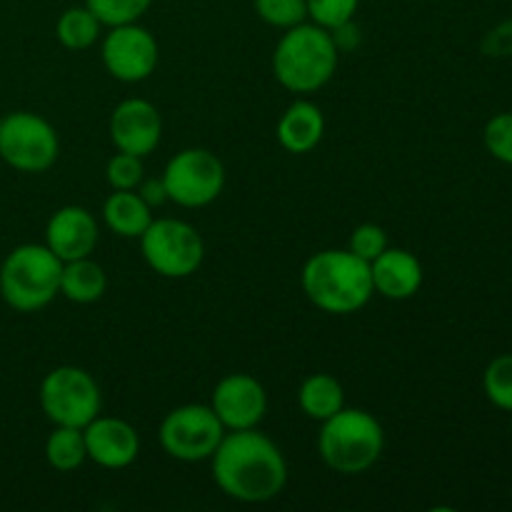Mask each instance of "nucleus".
I'll list each match as a JSON object with an SVG mask.
<instances>
[{
    "instance_id": "f257e3e1",
    "label": "nucleus",
    "mask_w": 512,
    "mask_h": 512,
    "mask_svg": "<svg viewBox=\"0 0 512 512\" xmlns=\"http://www.w3.org/2000/svg\"><path fill=\"white\" fill-rule=\"evenodd\" d=\"M213 480L238 503H270L288 485V463L278 445L258 428L228 430L210 458Z\"/></svg>"
},
{
    "instance_id": "f03ea898",
    "label": "nucleus",
    "mask_w": 512,
    "mask_h": 512,
    "mask_svg": "<svg viewBox=\"0 0 512 512\" xmlns=\"http://www.w3.org/2000/svg\"><path fill=\"white\" fill-rule=\"evenodd\" d=\"M310 303L328 315L360 313L375 295L370 263L345 250H320L310 255L300 273Z\"/></svg>"
},
{
    "instance_id": "7ed1b4c3",
    "label": "nucleus",
    "mask_w": 512,
    "mask_h": 512,
    "mask_svg": "<svg viewBox=\"0 0 512 512\" xmlns=\"http://www.w3.org/2000/svg\"><path fill=\"white\" fill-rule=\"evenodd\" d=\"M340 50L330 30L315 23L293 25L278 40L273 53L275 80L295 95L318 93L333 80Z\"/></svg>"
},
{
    "instance_id": "20e7f679",
    "label": "nucleus",
    "mask_w": 512,
    "mask_h": 512,
    "mask_svg": "<svg viewBox=\"0 0 512 512\" xmlns=\"http://www.w3.org/2000/svg\"><path fill=\"white\" fill-rule=\"evenodd\" d=\"M318 433V453L338 475H360L373 468L385 448L383 425L360 408H343L323 420Z\"/></svg>"
},
{
    "instance_id": "39448f33",
    "label": "nucleus",
    "mask_w": 512,
    "mask_h": 512,
    "mask_svg": "<svg viewBox=\"0 0 512 512\" xmlns=\"http://www.w3.org/2000/svg\"><path fill=\"white\" fill-rule=\"evenodd\" d=\"M63 260L48 245L25 243L0 265V295L18 313H38L60 295Z\"/></svg>"
},
{
    "instance_id": "423d86ee",
    "label": "nucleus",
    "mask_w": 512,
    "mask_h": 512,
    "mask_svg": "<svg viewBox=\"0 0 512 512\" xmlns=\"http://www.w3.org/2000/svg\"><path fill=\"white\" fill-rule=\"evenodd\" d=\"M138 240L145 263L160 278H190L203 265L205 243L198 230L185 220L153 218Z\"/></svg>"
},
{
    "instance_id": "0eeeda50",
    "label": "nucleus",
    "mask_w": 512,
    "mask_h": 512,
    "mask_svg": "<svg viewBox=\"0 0 512 512\" xmlns=\"http://www.w3.org/2000/svg\"><path fill=\"white\" fill-rule=\"evenodd\" d=\"M40 408L53 425L85 428L103 408V395L93 375L75 365L50 370L40 383Z\"/></svg>"
},
{
    "instance_id": "6e6552de",
    "label": "nucleus",
    "mask_w": 512,
    "mask_h": 512,
    "mask_svg": "<svg viewBox=\"0 0 512 512\" xmlns=\"http://www.w3.org/2000/svg\"><path fill=\"white\" fill-rule=\"evenodd\" d=\"M60 155V140L53 125L28 110L0 118V158L18 173H45Z\"/></svg>"
},
{
    "instance_id": "1a4fd4ad",
    "label": "nucleus",
    "mask_w": 512,
    "mask_h": 512,
    "mask_svg": "<svg viewBox=\"0 0 512 512\" xmlns=\"http://www.w3.org/2000/svg\"><path fill=\"white\" fill-rule=\"evenodd\" d=\"M228 430L218 420L210 405H180L160 423V445L165 453L180 463H203L213 458L215 448Z\"/></svg>"
},
{
    "instance_id": "9d476101",
    "label": "nucleus",
    "mask_w": 512,
    "mask_h": 512,
    "mask_svg": "<svg viewBox=\"0 0 512 512\" xmlns=\"http://www.w3.org/2000/svg\"><path fill=\"white\" fill-rule=\"evenodd\" d=\"M168 200L180 208H205L225 188V165L205 148H185L168 160L163 170Z\"/></svg>"
},
{
    "instance_id": "9b49d317",
    "label": "nucleus",
    "mask_w": 512,
    "mask_h": 512,
    "mask_svg": "<svg viewBox=\"0 0 512 512\" xmlns=\"http://www.w3.org/2000/svg\"><path fill=\"white\" fill-rule=\"evenodd\" d=\"M100 58L105 70L120 83H143L158 68V40L138 23L115 25L105 33Z\"/></svg>"
},
{
    "instance_id": "f8f14e48",
    "label": "nucleus",
    "mask_w": 512,
    "mask_h": 512,
    "mask_svg": "<svg viewBox=\"0 0 512 512\" xmlns=\"http://www.w3.org/2000/svg\"><path fill=\"white\" fill-rule=\"evenodd\" d=\"M210 408L215 410L225 430L258 428L268 413V393L253 375L230 373L215 385Z\"/></svg>"
},
{
    "instance_id": "ddd939ff",
    "label": "nucleus",
    "mask_w": 512,
    "mask_h": 512,
    "mask_svg": "<svg viewBox=\"0 0 512 512\" xmlns=\"http://www.w3.org/2000/svg\"><path fill=\"white\" fill-rule=\"evenodd\" d=\"M163 138V118L150 100L128 98L110 113V140L120 153L145 155L153 153Z\"/></svg>"
},
{
    "instance_id": "4468645a",
    "label": "nucleus",
    "mask_w": 512,
    "mask_h": 512,
    "mask_svg": "<svg viewBox=\"0 0 512 512\" xmlns=\"http://www.w3.org/2000/svg\"><path fill=\"white\" fill-rule=\"evenodd\" d=\"M88 460L105 470H123L135 463L140 453L138 430L123 418L98 415L83 428Z\"/></svg>"
},
{
    "instance_id": "2eb2a0df",
    "label": "nucleus",
    "mask_w": 512,
    "mask_h": 512,
    "mask_svg": "<svg viewBox=\"0 0 512 512\" xmlns=\"http://www.w3.org/2000/svg\"><path fill=\"white\" fill-rule=\"evenodd\" d=\"M98 220L88 208L65 205L50 215L45 225V245L58 255L63 263L78 258H90L98 245Z\"/></svg>"
},
{
    "instance_id": "dca6fc26",
    "label": "nucleus",
    "mask_w": 512,
    "mask_h": 512,
    "mask_svg": "<svg viewBox=\"0 0 512 512\" xmlns=\"http://www.w3.org/2000/svg\"><path fill=\"white\" fill-rule=\"evenodd\" d=\"M373 290L388 300H410L423 288V265L403 248H385L370 263Z\"/></svg>"
},
{
    "instance_id": "f3484780",
    "label": "nucleus",
    "mask_w": 512,
    "mask_h": 512,
    "mask_svg": "<svg viewBox=\"0 0 512 512\" xmlns=\"http://www.w3.org/2000/svg\"><path fill=\"white\" fill-rule=\"evenodd\" d=\"M275 135H278L280 148L288 150V153H310V150L318 148L325 135L323 110L305 98L295 100L280 115L278 125H275Z\"/></svg>"
},
{
    "instance_id": "a211bd4d",
    "label": "nucleus",
    "mask_w": 512,
    "mask_h": 512,
    "mask_svg": "<svg viewBox=\"0 0 512 512\" xmlns=\"http://www.w3.org/2000/svg\"><path fill=\"white\" fill-rule=\"evenodd\" d=\"M103 220L120 238H140L153 223V208L138 195V190H113L103 203Z\"/></svg>"
},
{
    "instance_id": "6ab92c4d",
    "label": "nucleus",
    "mask_w": 512,
    "mask_h": 512,
    "mask_svg": "<svg viewBox=\"0 0 512 512\" xmlns=\"http://www.w3.org/2000/svg\"><path fill=\"white\" fill-rule=\"evenodd\" d=\"M108 290V275L93 258H78L63 263L60 273V295L78 305L98 303Z\"/></svg>"
},
{
    "instance_id": "aec40b11",
    "label": "nucleus",
    "mask_w": 512,
    "mask_h": 512,
    "mask_svg": "<svg viewBox=\"0 0 512 512\" xmlns=\"http://www.w3.org/2000/svg\"><path fill=\"white\" fill-rule=\"evenodd\" d=\"M298 405L310 420H323L333 418L338 410L345 408V390L340 380H335L328 373H315L303 380L298 390Z\"/></svg>"
},
{
    "instance_id": "412c9836",
    "label": "nucleus",
    "mask_w": 512,
    "mask_h": 512,
    "mask_svg": "<svg viewBox=\"0 0 512 512\" xmlns=\"http://www.w3.org/2000/svg\"><path fill=\"white\" fill-rule=\"evenodd\" d=\"M103 33V23L90 13L88 5H75L60 13L55 23V38L68 50H88L95 45Z\"/></svg>"
},
{
    "instance_id": "4be33fe9",
    "label": "nucleus",
    "mask_w": 512,
    "mask_h": 512,
    "mask_svg": "<svg viewBox=\"0 0 512 512\" xmlns=\"http://www.w3.org/2000/svg\"><path fill=\"white\" fill-rule=\"evenodd\" d=\"M45 460L58 473H73V470H78L88 460L83 428L55 425V430L45 440Z\"/></svg>"
},
{
    "instance_id": "5701e85b",
    "label": "nucleus",
    "mask_w": 512,
    "mask_h": 512,
    "mask_svg": "<svg viewBox=\"0 0 512 512\" xmlns=\"http://www.w3.org/2000/svg\"><path fill=\"white\" fill-rule=\"evenodd\" d=\"M85 5L105 28H115V25L138 23L150 10L153 0H85Z\"/></svg>"
},
{
    "instance_id": "b1692460",
    "label": "nucleus",
    "mask_w": 512,
    "mask_h": 512,
    "mask_svg": "<svg viewBox=\"0 0 512 512\" xmlns=\"http://www.w3.org/2000/svg\"><path fill=\"white\" fill-rule=\"evenodd\" d=\"M483 388L495 408L512 413V353L498 355V358L485 368Z\"/></svg>"
},
{
    "instance_id": "393cba45",
    "label": "nucleus",
    "mask_w": 512,
    "mask_h": 512,
    "mask_svg": "<svg viewBox=\"0 0 512 512\" xmlns=\"http://www.w3.org/2000/svg\"><path fill=\"white\" fill-rule=\"evenodd\" d=\"M255 13L263 23L288 30L308 20V3L305 0H255Z\"/></svg>"
},
{
    "instance_id": "a878e982",
    "label": "nucleus",
    "mask_w": 512,
    "mask_h": 512,
    "mask_svg": "<svg viewBox=\"0 0 512 512\" xmlns=\"http://www.w3.org/2000/svg\"><path fill=\"white\" fill-rule=\"evenodd\" d=\"M305 3H308L310 23L335 30L355 18L360 0H305Z\"/></svg>"
},
{
    "instance_id": "bb28decb",
    "label": "nucleus",
    "mask_w": 512,
    "mask_h": 512,
    "mask_svg": "<svg viewBox=\"0 0 512 512\" xmlns=\"http://www.w3.org/2000/svg\"><path fill=\"white\" fill-rule=\"evenodd\" d=\"M145 178L143 158L130 153H115L105 165V180L113 190H135Z\"/></svg>"
},
{
    "instance_id": "cd10ccee",
    "label": "nucleus",
    "mask_w": 512,
    "mask_h": 512,
    "mask_svg": "<svg viewBox=\"0 0 512 512\" xmlns=\"http://www.w3.org/2000/svg\"><path fill=\"white\" fill-rule=\"evenodd\" d=\"M483 143L495 160L512 165V113H498L488 120L483 130Z\"/></svg>"
},
{
    "instance_id": "c85d7f7f",
    "label": "nucleus",
    "mask_w": 512,
    "mask_h": 512,
    "mask_svg": "<svg viewBox=\"0 0 512 512\" xmlns=\"http://www.w3.org/2000/svg\"><path fill=\"white\" fill-rule=\"evenodd\" d=\"M388 248V233L375 223H363L350 233L348 250L363 258L365 263H373L383 250Z\"/></svg>"
},
{
    "instance_id": "c756f323",
    "label": "nucleus",
    "mask_w": 512,
    "mask_h": 512,
    "mask_svg": "<svg viewBox=\"0 0 512 512\" xmlns=\"http://www.w3.org/2000/svg\"><path fill=\"white\" fill-rule=\"evenodd\" d=\"M135 190H138V195L145 200V203L150 205V208H160V205L168 200V190H165L163 178H158V180H145L143 178V183H140Z\"/></svg>"
}]
</instances>
